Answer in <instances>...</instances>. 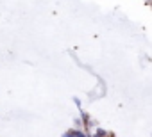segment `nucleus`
<instances>
[{
  "mask_svg": "<svg viewBox=\"0 0 152 137\" xmlns=\"http://www.w3.org/2000/svg\"><path fill=\"white\" fill-rule=\"evenodd\" d=\"M91 137H109V132H106L104 128H97L95 133H93Z\"/></svg>",
  "mask_w": 152,
  "mask_h": 137,
  "instance_id": "f03ea898",
  "label": "nucleus"
},
{
  "mask_svg": "<svg viewBox=\"0 0 152 137\" xmlns=\"http://www.w3.org/2000/svg\"><path fill=\"white\" fill-rule=\"evenodd\" d=\"M64 137H91V135L86 133L84 130H68L64 133Z\"/></svg>",
  "mask_w": 152,
  "mask_h": 137,
  "instance_id": "f257e3e1",
  "label": "nucleus"
},
{
  "mask_svg": "<svg viewBox=\"0 0 152 137\" xmlns=\"http://www.w3.org/2000/svg\"><path fill=\"white\" fill-rule=\"evenodd\" d=\"M109 137H115V135H109Z\"/></svg>",
  "mask_w": 152,
  "mask_h": 137,
  "instance_id": "7ed1b4c3",
  "label": "nucleus"
}]
</instances>
